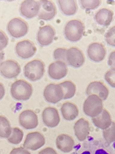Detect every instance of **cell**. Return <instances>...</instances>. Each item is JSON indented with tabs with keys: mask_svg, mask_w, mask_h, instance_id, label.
<instances>
[{
	"mask_svg": "<svg viewBox=\"0 0 115 154\" xmlns=\"http://www.w3.org/2000/svg\"><path fill=\"white\" fill-rule=\"evenodd\" d=\"M33 92L32 85L26 80L20 79L16 80L11 85L10 92L15 99L20 100H28Z\"/></svg>",
	"mask_w": 115,
	"mask_h": 154,
	"instance_id": "cell-1",
	"label": "cell"
},
{
	"mask_svg": "<svg viewBox=\"0 0 115 154\" xmlns=\"http://www.w3.org/2000/svg\"><path fill=\"white\" fill-rule=\"evenodd\" d=\"M85 27L83 22L78 19L71 20L66 24L64 34L66 38L73 42L79 40L84 33Z\"/></svg>",
	"mask_w": 115,
	"mask_h": 154,
	"instance_id": "cell-2",
	"label": "cell"
},
{
	"mask_svg": "<svg viewBox=\"0 0 115 154\" xmlns=\"http://www.w3.org/2000/svg\"><path fill=\"white\" fill-rule=\"evenodd\" d=\"M45 64L41 59L33 60L26 64L24 68L25 76L32 81H37L43 76L45 71Z\"/></svg>",
	"mask_w": 115,
	"mask_h": 154,
	"instance_id": "cell-3",
	"label": "cell"
},
{
	"mask_svg": "<svg viewBox=\"0 0 115 154\" xmlns=\"http://www.w3.org/2000/svg\"><path fill=\"white\" fill-rule=\"evenodd\" d=\"M102 100L95 95H90L84 102L83 111L88 116L93 117L99 115L103 109Z\"/></svg>",
	"mask_w": 115,
	"mask_h": 154,
	"instance_id": "cell-4",
	"label": "cell"
},
{
	"mask_svg": "<svg viewBox=\"0 0 115 154\" xmlns=\"http://www.w3.org/2000/svg\"><path fill=\"white\" fill-rule=\"evenodd\" d=\"M7 29L11 35L16 38L25 35L28 30V25L24 20L19 17H15L11 20L7 25Z\"/></svg>",
	"mask_w": 115,
	"mask_h": 154,
	"instance_id": "cell-5",
	"label": "cell"
},
{
	"mask_svg": "<svg viewBox=\"0 0 115 154\" xmlns=\"http://www.w3.org/2000/svg\"><path fill=\"white\" fill-rule=\"evenodd\" d=\"M43 95L47 102L55 103L63 99L64 93L63 88L59 84L51 83L45 88Z\"/></svg>",
	"mask_w": 115,
	"mask_h": 154,
	"instance_id": "cell-6",
	"label": "cell"
},
{
	"mask_svg": "<svg viewBox=\"0 0 115 154\" xmlns=\"http://www.w3.org/2000/svg\"><path fill=\"white\" fill-rule=\"evenodd\" d=\"M0 69L1 75L6 78L11 79L16 77L21 71L19 63L13 59H8L0 64Z\"/></svg>",
	"mask_w": 115,
	"mask_h": 154,
	"instance_id": "cell-7",
	"label": "cell"
},
{
	"mask_svg": "<svg viewBox=\"0 0 115 154\" xmlns=\"http://www.w3.org/2000/svg\"><path fill=\"white\" fill-rule=\"evenodd\" d=\"M45 142L44 136L40 132L35 131L27 134L23 146L27 149L36 150L43 146Z\"/></svg>",
	"mask_w": 115,
	"mask_h": 154,
	"instance_id": "cell-8",
	"label": "cell"
},
{
	"mask_svg": "<svg viewBox=\"0 0 115 154\" xmlns=\"http://www.w3.org/2000/svg\"><path fill=\"white\" fill-rule=\"evenodd\" d=\"M15 51L20 57L27 59L33 56L37 51L34 43L28 39H25L18 42L15 45Z\"/></svg>",
	"mask_w": 115,
	"mask_h": 154,
	"instance_id": "cell-9",
	"label": "cell"
},
{
	"mask_svg": "<svg viewBox=\"0 0 115 154\" xmlns=\"http://www.w3.org/2000/svg\"><path fill=\"white\" fill-rule=\"evenodd\" d=\"M85 60L84 55L79 48L73 46L67 49L66 54V64L78 68L83 64Z\"/></svg>",
	"mask_w": 115,
	"mask_h": 154,
	"instance_id": "cell-10",
	"label": "cell"
},
{
	"mask_svg": "<svg viewBox=\"0 0 115 154\" xmlns=\"http://www.w3.org/2000/svg\"><path fill=\"white\" fill-rule=\"evenodd\" d=\"M19 120L20 125L27 129L35 128L38 124L37 115L33 110L30 109L21 112L19 116Z\"/></svg>",
	"mask_w": 115,
	"mask_h": 154,
	"instance_id": "cell-11",
	"label": "cell"
},
{
	"mask_svg": "<svg viewBox=\"0 0 115 154\" xmlns=\"http://www.w3.org/2000/svg\"><path fill=\"white\" fill-rule=\"evenodd\" d=\"M40 4L38 16L40 19L49 20L52 19L57 14V8L54 2L51 0L39 1Z\"/></svg>",
	"mask_w": 115,
	"mask_h": 154,
	"instance_id": "cell-12",
	"label": "cell"
},
{
	"mask_svg": "<svg viewBox=\"0 0 115 154\" xmlns=\"http://www.w3.org/2000/svg\"><path fill=\"white\" fill-rule=\"evenodd\" d=\"M55 34L54 28L50 24L40 27L37 34V41L42 46L48 45L53 41Z\"/></svg>",
	"mask_w": 115,
	"mask_h": 154,
	"instance_id": "cell-13",
	"label": "cell"
},
{
	"mask_svg": "<svg viewBox=\"0 0 115 154\" xmlns=\"http://www.w3.org/2000/svg\"><path fill=\"white\" fill-rule=\"evenodd\" d=\"M87 51L89 58L96 62L103 60L107 53L104 45L99 42H93L90 44L88 47Z\"/></svg>",
	"mask_w": 115,
	"mask_h": 154,
	"instance_id": "cell-14",
	"label": "cell"
},
{
	"mask_svg": "<svg viewBox=\"0 0 115 154\" xmlns=\"http://www.w3.org/2000/svg\"><path fill=\"white\" fill-rule=\"evenodd\" d=\"M42 118L44 123L50 128L57 126L60 121L58 111L53 107L45 108L42 112Z\"/></svg>",
	"mask_w": 115,
	"mask_h": 154,
	"instance_id": "cell-15",
	"label": "cell"
},
{
	"mask_svg": "<svg viewBox=\"0 0 115 154\" xmlns=\"http://www.w3.org/2000/svg\"><path fill=\"white\" fill-rule=\"evenodd\" d=\"M68 69L64 62L57 60L51 63L48 67V73L50 76L55 79H60L67 74Z\"/></svg>",
	"mask_w": 115,
	"mask_h": 154,
	"instance_id": "cell-16",
	"label": "cell"
},
{
	"mask_svg": "<svg viewBox=\"0 0 115 154\" xmlns=\"http://www.w3.org/2000/svg\"><path fill=\"white\" fill-rule=\"evenodd\" d=\"M40 8L39 1L26 0L21 4L19 10L22 15L27 18H31L38 15Z\"/></svg>",
	"mask_w": 115,
	"mask_h": 154,
	"instance_id": "cell-17",
	"label": "cell"
},
{
	"mask_svg": "<svg viewBox=\"0 0 115 154\" xmlns=\"http://www.w3.org/2000/svg\"><path fill=\"white\" fill-rule=\"evenodd\" d=\"M86 92L88 95H96L102 100H105L107 98L109 93L108 88L100 81L91 82L87 86Z\"/></svg>",
	"mask_w": 115,
	"mask_h": 154,
	"instance_id": "cell-18",
	"label": "cell"
},
{
	"mask_svg": "<svg viewBox=\"0 0 115 154\" xmlns=\"http://www.w3.org/2000/svg\"><path fill=\"white\" fill-rule=\"evenodd\" d=\"M74 129L75 134L78 139L81 141L85 140L89 134L90 127L89 122L82 118L75 123Z\"/></svg>",
	"mask_w": 115,
	"mask_h": 154,
	"instance_id": "cell-19",
	"label": "cell"
},
{
	"mask_svg": "<svg viewBox=\"0 0 115 154\" xmlns=\"http://www.w3.org/2000/svg\"><path fill=\"white\" fill-rule=\"evenodd\" d=\"M57 148L64 152L71 151L74 145V141L72 137L66 134H59L56 139Z\"/></svg>",
	"mask_w": 115,
	"mask_h": 154,
	"instance_id": "cell-20",
	"label": "cell"
},
{
	"mask_svg": "<svg viewBox=\"0 0 115 154\" xmlns=\"http://www.w3.org/2000/svg\"><path fill=\"white\" fill-rule=\"evenodd\" d=\"M114 15V12L111 9L103 8L97 12L95 16V19L99 25L108 26L112 22Z\"/></svg>",
	"mask_w": 115,
	"mask_h": 154,
	"instance_id": "cell-21",
	"label": "cell"
},
{
	"mask_svg": "<svg viewBox=\"0 0 115 154\" xmlns=\"http://www.w3.org/2000/svg\"><path fill=\"white\" fill-rule=\"evenodd\" d=\"M92 121L96 126L103 130L109 127L112 122L110 113L105 109L99 115L93 117Z\"/></svg>",
	"mask_w": 115,
	"mask_h": 154,
	"instance_id": "cell-22",
	"label": "cell"
},
{
	"mask_svg": "<svg viewBox=\"0 0 115 154\" xmlns=\"http://www.w3.org/2000/svg\"><path fill=\"white\" fill-rule=\"evenodd\" d=\"M60 110L64 119L69 121L74 119L79 113L77 106L74 103L69 102L63 103Z\"/></svg>",
	"mask_w": 115,
	"mask_h": 154,
	"instance_id": "cell-23",
	"label": "cell"
},
{
	"mask_svg": "<svg viewBox=\"0 0 115 154\" xmlns=\"http://www.w3.org/2000/svg\"><path fill=\"white\" fill-rule=\"evenodd\" d=\"M60 8L65 15H71L75 14L78 9L76 0H58Z\"/></svg>",
	"mask_w": 115,
	"mask_h": 154,
	"instance_id": "cell-24",
	"label": "cell"
},
{
	"mask_svg": "<svg viewBox=\"0 0 115 154\" xmlns=\"http://www.w3.org/2000/svg\"><path fill=\"white\" fill-rule=\"evenodd\" d=\"M59 84L63 90V99H70L74 96L76 92V87L72 81L66 80L59 83Z\"/></svg>",
	"mask_w": 115,
	"mask_h": 154,
	"instance_id": "cell-25",
	"label": "cell"
},
{
	"mask_svg": "<svg viewBox=\"0 0 115 154\" xmlns=\"http://www.w3.org/2000/svg\"><path fill=\"white\" fill-rule=\"evenodd\" d=\"M0 137L8 138L12 132L10 123L8 119L4 116L0 115Z\"/></svg>",
	"mask_w": 115,
	"mask_h": 154,
	"instance_id": "cell-26",
	"label": "cell"
},
{
	"mask_svg": "<svg viewBox=\"0 0 115 154\" xmlns=\"http://www.w3.org/2000/svg\"><path fill=\"white\" fill-rule=\"evenodd\" d=\"M23 135L22 130L17 127H13L12 128L11 134L8 138L7 140L13 144H18L22 141Z\"/></svg>",
	"mask_w": 115,
	"mask_h": 154,
	"instance_id": "cell-27",
	"label": "cell"
},
{
	"mask_svg": "<svg viewBox=\"0 0 115 154\" xmlns=\"http://www.w3.org/2000/svg\"><path fill=\"white\" fill-rule=\"evenodd\" d=\"M103 135L105 140L108 143L115 141V122L113 121L110 126L103 130Z\"/></svg>",
	"mask_w": 115,
	"mask_h": 154,
	"instance_id": "cell-28",
	"label": "cell"
},
{
	"mask_svg": "<svg viewBox=\"0 0 115 154\" xmlns=\"http://www.w3.org/2000/svg\"><path fill=\"white\" fill-rule=\"evenodd\" d=\"M67 49L64 47H59L55 49L53 52L54 58L63 61L66 64V54Z\"/></svg>",
	"mask_w": 115,
	"mask_h": 154,
	"instance_id": "cell-29",
	"label": "cell"
},
{
	"mask_svg": "<svg viewBox=\"0 0 115 154\" xmlns=\"http://www.w3.org/2000/svg\"><path fill=\"white\" fill-rule=\"evenodd\" d=\"M82 7L87 10L94 9L99 6L102 2L101 0H80Z\"/></svg>",
	"mask_w": 115,
	"mask_h": 154,
	"instance_id": "cell-30",
	"label": "cell"
},
{
	"mask_svg": "<svg viewBox=\"0 0 115 154\" xmlns=\"http://www.w3.org/2000/svg\"><path fill=\"white\" fill-rule=\"evenodd\" d=\"M105 38L106 42L108 44L115 47V25L108 30Z\"/></svg>",
	"mask_w": 115,
	"mask_h": 154,
	"instance_id": "cell-31",
	"label": "cell"
},
{
	"mask_svg": "<svg viewBox=\"0 0 115 154\" xmlns=\"http://www.w3.org/2000/svg\"><path fill=\"white\" fill-rule=\"evenodd\" d=\"M105 79L112 87L115 88V69H111L105 73Z\"/></svg>",
	"mask_w": 115,
	"mask_h": 154,
	"instance_id": "cell-32",
	"label": "cell"
},
{
	"mask_svg": "<svg viewBox=\"0 0 115 154\" xmlns=\"http://www.w3.org/2000/svg\"><path fill=\"white\" fill-rule=\"evenodd\" d=\"M9 154H31L27 150L22 146L13 148Z\"/></svg>",
	"mask_w": 115,
	"mask_h": 154,
	"instance_id": "cell-33",
	"label": "cell"
},
{
	"mask_svg": "<svg viewBox=\"0 0 115 154\" xmlns=\"http://www.w3.org/2000/svg\"><path fill=\"white\" fill-rule=\"evenodd\" d=\"M108 63L112 69H115V50L112 51L110 53L108 57Z\"/></svg>",
	"mask_w": 115,
	"mask_h": 154,
	"instance_id": "cell-34",
	"label": "cell"
},
{
	"mask_svg": "<svg viewBox=\"0 0 115 154\" xmlns=\"http://www.w3.org/2000/svg\"><path fill=\"white\" fill-rule=\"evenodd\" d=\"M38 154H58L57 151L51 147H47L39 152Z\"/></svg>",
	"mask_w": 115,
	"mask_h": 154,
	"instance_id": "cell-35",
	"label": "cell"
}]
</instances>
